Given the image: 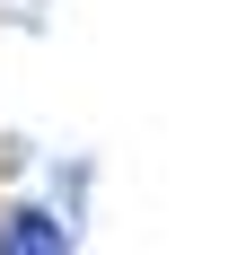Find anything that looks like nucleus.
I'll return each mask as SVG.
<instances>
[{
  "label": "nucleus",
  "mask_w": 246,
  "mask_h": 255,
  "mask_svg": "<svg viewBox=\"0 0 246 255\" xmlns=\"http://www.w3.org/2000/svg\"><path fill=\"white\" fill-rule=\"evenodd\" d=\"M88 194H97V158H53L35 194L0 203V255H71L88 238Z\"/></svg>",
  "instance_id": "f257e3e1"
}]
</instances>
